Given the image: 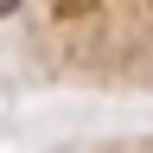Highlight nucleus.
<instances>
[{"mask_svg": "<svg viewBox=\"0 0 153 153\" xmlns=\"http://www.w3.org/2000/svg\"><path fill=\"white\" fill-rule=\"evenodd\" d=\"M19 7H26V0H0V19H13V13H19Z\"/></svg>", "mask_w": 153, "mask_h": 153, "instance_id": "1", "label": "nucleus"}]
</instances>
